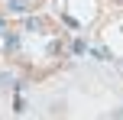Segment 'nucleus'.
Returning a JSON list of instances; mask_svg holds the SVG:
<instances>
[{"mask_svg":"<svg viewBox=\"0 0 123 120\" xmlns=\"http://www.w3.org/2000/svg\"><path fill=\"white\" fill-rule=\"evenodd\" d=\"M29 10H32V0H6V13H13V16H23Z\"/></svg>","mask_w":123,"mask_h":120,"instance_id":"f257e3e1","label":"nucleus"},{"mask_svg":"<svg viewBox=\"0 0 123 120\" xmlns=\"http://www.w3.org/2000/svg\"><path fill=\"white\" fill-rule=\"evenodd\" d=\"M13 81H16V78H13L10 71H0V91H6V88H13Z\"/></svg>","mask_w":123,"mask_h":120,"instance_id":"f03ea898","label":"nucleus"},{"mask_svg":"<svg viewBox=\"0 0 123 120\" xmlns=\"http://www.w3.org/2000/svg\"><path fill=\"white\" fill-rule=\"evenodd\" d=\"M113 62H117V71L123 75V58H113Z\"/></svg>","mask_w":123,"mask_h":120,"instance_id":"7ed1b4c3","label":"nucleus"},{"mask_svg":"<svg viewBox=\"0 0 123 120\" xmlns=\"http://www.w3.org/2000/svg\"><path fill=\"white\" fill-rule=\"evenodd\" d=\"M0 26H3V19H0Z\"/></svg>","mask_w":123,"mask_h":120,"instance_id":"20e7f679","label":"nucleus"}]
</instances>
